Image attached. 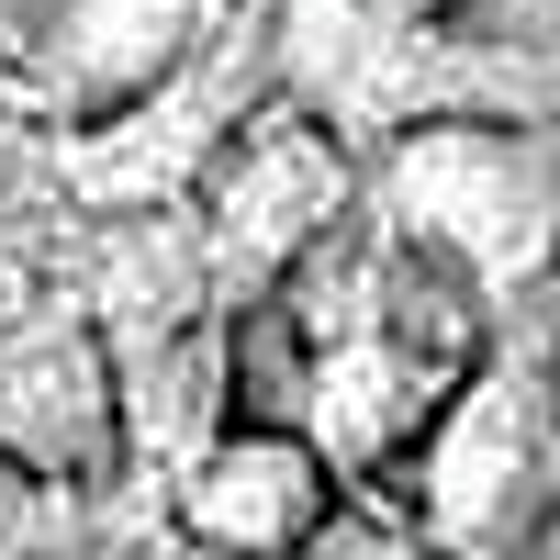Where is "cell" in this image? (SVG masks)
<instances>
[{"label": "cell", "mask_w": 560, "mask_h": 560, "mask_svg": "<svg viewBox=\"0 0 560 560\" xmlns=\"http://www.w3.org/2000/svg\"><path fill=\"white\" fill-rule=\"evenodd\" d=\"M493 303L459 269H438L382 202H359L280 292L247 314V415H292V427L337 459V482L370 504L427 415L459 393L482 359Z\"/></svg>", "instance_id": "cell-1"}, {"label": "cell", "mask_w": 560, "mask_h": 560, "mask_svg": "<svg viewBox=\"0 0 560 560\" xmlns=\"http://www.w3.org/2000/svg\"><path fill=\"white\" fill-rule=\"evenodd\" d=\"M382 504L438 560H527L560 516V314L516 303L427 415Z\"/></svg>", "instance_id": "cell-2"}, {"label": "cell", "mask_w": 560, "mask_h": 560, "mask_svg": "<svg viewBox=\"0 0 560 560\" xmlns=\"http://www.w3.org/2000/svg\"><path fill=\"white\" fill-rule=\"evenodd\" d=\"M382 202L438 269H459L493 314L560 303V124L549 113H427L370 147Z\"/></svg>", "instance_id": "cell-3"}, {"label": "cell", "mask_w": 560, "mask_h": 560, "mask_svg": "<svg viewBox=\"0 0 560 560\" xmlns=\"http://www.w3.org/2000/svg\"><path fill=\"white\" fill-rule=\"evenodd\" d=\"M269 90H280V0H236V23H224L191 68H168L158 90H135L102 124H57V191L79 213L191 202Z\"/></svg>", "instance_id": "cell-4"}, {"label": "cell", "mask_w": 560, "mask_h": 560, "mask_svg": "<svg viewBox=\"0 0 560 560\" xmlns=\"http://www.w3.org/2000/svg\"><path fill=\"white\" fill-rule=\"evenodd\" d=\"M191 202H202V236H213V269H224V303L258 314L280 280L370 202V147H348L314 102L269 90Z\"/></svg>", "instance_id": "cell-5"}, {"label": "cell", "mask_w": 560, "mask_h": 560, "mask_svg": "<svg viewBox=\"0 0 560 560\" xmlns=\"http://www.w3.org/2000/svg\"><path fill=\"white\" fill-rule=\"evenodd\" d=\"M0 448L45 482H79V493H147L135 482V438H124L113 337L79 292L34 303L23 325H0Z\"/></svg>", "instance_id": "cell-6"}, {"label": "cell", "mask_w": 560, "mask_h": 560, "mask_svg": "<svg viewBox=\"0 0 560 560\" xmlns=\"http://www.w3.org/2000/svg\"><path fill=\"white\" fill-rule=\"evenodd\" d=\"M236 23V0H57L12 79V102L45 124H102L168 68H191L202 45Z\"/></svg>", "instance_id": "cell-7"}, {"label": "cell", "mask_w": 560, "mask_h": 560, "mask_svg": "<svg viewBox=\"0 0 560 560\" xmlns=\"http://www.w3.org/2000/svg\"><path fill=\"white\" fill-rule=\"evenodd\" d=\"M348 482H337V459H325L292 415H236L191 471L168 482V516L213 538V549H236V560H292L303 538H325L348 516Z\"/></svg>", "instance_id": "cell-8"}, {"label": "cell", "mask_w": 560, "mask_h": 560, "mask_svg": "<svg viewBox=\"0 0 560 560\" xmlns=\"http://www.w3.org/2000/svg\"><path fill=\"white\" fill-rule=\"evenodd\" d=\"M168 516L147 493H79V482H45L0 448V560H102L124 527Z\"/></svg>", "instance_id": "cell-9"}, {"label": "cell", "mask_w": 560, "mask_h": 560, "mask_svg": "<svg viewBox=\"0 0 560 560\" xmlns=\"http://www.w3.org/2000/svg\"><path fill=\"white\" fill-rule=\"evenodd\" d=\"M68 236H79V202H12L0 213V325H23L34 303L68 292Z\"/></svg>", "instance_id": "cell-10"}, {"label": "cell", "mask_w": 560, "mask_h": 560, "mask_svg": "<svg viewBox=\"0 0 560 560\" xmlns=\"http://www.w3.org/2000/svg\"><path fill=\"white\" fill-rule=\"evenodd\" d=\"M12 202H68V191H57V124L0 90V213Z\"/></svg>", "instance_id": "cell-11"}, {"label": "cell", "mask_w": 560, "mask_h": 560, "mask_svg": "<svg viewBox=\"0 0 560 560\" xmlns=\"http://www.w3.org/2000/svg\"><path fill=\"white\" fill-rule=\"evenodd\" d=\"M292 560H438V549L415 538V527L393 516V504H348V516L325 527V538H303Z\"/></svg>", "instance_id": "cell-12"}, {"label": "cell", "mask_w": 560, "mask_h": 560, "mask_svg": "<svg viewBox=\"0 0 560 560\" xmlns=\"http://www.w3.org/2000/svg\"><path fill=\"white\" fill-rule=\"evenodd\" d=\"M102 560H236V549H213V538H191L179 516H147V527H124Z\"/></svg>", "instance_id": "cell-13"}, {"label": "cell", "mask_w": 560, "mask_h": 560, "mask_svg": "<svg viewBox=\"0 0 560 560\" xmlns=\"http://www.w3.org/2000/svg\"><path fill=\"white\" fill-rule=\"evenodd\" d=\"M45 12H57V0H0V90L23 79V57H34V34H45Z\"/></svg>", "instance_id": "cell-14"}, {"label": "cell", "mask_w": 560, "mask_h": 560, "mask_svg": "<svg viewBox=\"0 0 560 560\" xmlns=\"http://www.w3.org/2000/svg\"><path fill=\"white\" fill-rule=\"evenodd\" d=\"M370 12H393V23H482L504 0H370Z\"/></svg>", "instance_id": "cell-15"}, {"label": "cell", "mask_w": 560, "mask_h": 560, "mask_svg": "<svg viewBox=\"0 0 560 560\" xmlns=\"http://www.w3.org/2000/svg\"><path fill=\"white\" fill-rule=\"evenodd\" d=\"M504 23H516L527 45H549V57H560V0H504Z\"/></svg>", "instance_id": "cell-16"}, {"label": "cell", "mask_w": 560, "mask_h": 560, "mask_svg": "<svg viewBox=\"0 0 560 560\" xmlns=\"http://www.w3.org/2000/svg\"><path fill=\"white\" fill-rule=\"evenodd\" d=\"M527 560H560V516H549V538H538V549H527Z\"/></svg>", "instance_id": "cell-17"}, {"label": "cell", "mask_w": 560, "mask_h": 560, "mask_svg": "<svg viewBox=\"0 0 560 560\" xmlns=\"http://www.w3.org/2000/svg\"><path fill=\"white\" fill-rule=\"evenodd\" d=\"M549 314H560V303H549Z\"/></svg>", "instance_id": "cell-18"}]
</instances>
